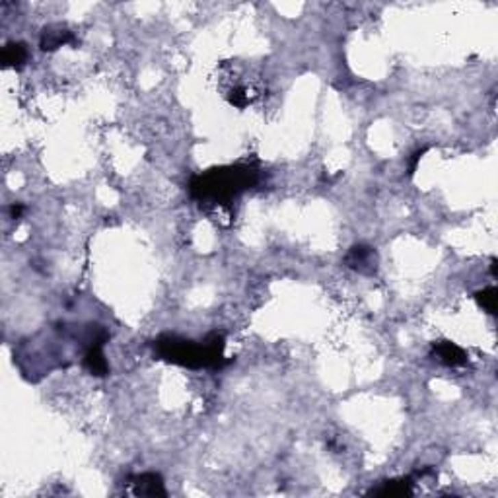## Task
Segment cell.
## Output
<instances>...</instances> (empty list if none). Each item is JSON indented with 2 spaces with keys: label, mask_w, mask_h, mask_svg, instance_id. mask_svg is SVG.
Segmentation results:
<instances>
[{
  "label": "cell",
  "mask_w": 498,
  "mask_h": 498,
  "mask_svg": "<svg viewBox=\"0 0 498 498\" xmlns=\"http://www.w3.org/2000/svg\"><path fill=\"white\" fill-rule=\"evenodd\" d=\"M154 351L162 360L191 370H220L228 364L224 358V335L219 331L210 333L201 345L177 335H162L154 340Z\"/></svg>",
  "instance_id": "cell-1"
},
{
  "label": "cell",
  "mask_w": 498,
  "mask_h": 498,
  "mask_svg": "<svg viewBox=\"0 0 498 498\" xmlns=\"http://www.w3.org/2000/svg\"><path fill=\"white\" fill-rule=\"evenodd\" d=\"M259 179V173L251 166H226L195 175L189 183V193L201 203L226 205L238 195L251 189Z\"/></svg>",
  "instance_id": "cell-2"
},
{
  "label": "cell",
  "mask_w": 498,
  "mask_h": 498,
  "mask_svg": "<svg viewBox=\"0 0 498 498\" xmlns=\"http://www.w3.org/2000/svg\"><path fill=\"white\" fill-rule=\"evenodd\" d=\"M345 263L347 267L354 269L358 273H364V275H372L376 273V251L370 247V245H353L351 251L345 257Z\"/></svg>",
  "instance_id": "cell-3"
},
{
  "label": "cell",
  "mask_w": 498,
  "mask_h": 498,
  "mask_svg": "<svg viewBox=\"0 0 498 498\" xmlns=\"http://www.w3.org/2000/svg\"><path fill=\"white\" fill-rule=\"evenodd\" d=\"M129 483L133 486V495L136 497H166V486H164V479L158 473H142L133 475L129 479Z\"/></svg>",
  "instance_id": "cell-4"
},
{
  "label": "cell",
  "mask_w": 498,
  "mask_h": 498,
  "mask_svg": "<svg viewBox=\"0 0 498 498\" xmlns=\"http://www.w3.org/2000/svg\"><path fill=\"white\" fill-rule=\"evenodd\" d=\"M432 354L436 356L442 364L450 366V368H460V366L467 364V354H465V351H463L462 347L450 343V340L434 343L432 345Z\"/></svg>",
  "instance_id": "cell-5"
},
{
  "label": "cell",
  "mask_w": 498,
  "mask_h": 498,
  "mask_svg": "<svg viewBox=\"0 0 498 498\" xmlns=\"http://www.w3.org/2000/svg\"><path fill=\"white\" fill-rule=\"evenodd\" d=\"M74 34L64 27L61 24H53L47 25L41 34V39H39V47L43 51H55V49L62 47V45H69V43H74Z\"/></svg>",
  "instance_id": "cell-6"
},
{
  "label": "cell",
  "mask_w": 498,
  "mask_h": 498,
  "mask_svg": "<svg viewBox=\"0 0 498 498\" xmlns=\"http://www.w3.org/2000/svg\"><path fill=\"white\" fill-rule=\"evenodd\" d=\"M101 349H103V347H90V349L86 351L84 358H82L84 368L90 372V374H94V376H105V374L110 372V364H108L105 354H103Z\"/></svg>",
  "instance_id": "cell-7"
},
{
  "label": "cell",
  "mask_w": 498,
  "mask_h": 498,
  "mask_svg": "<svg viewBox=\"0 0 498 498\" xmlns=\"http://www.w3.org/2000/svg\"><path fill=\"white\" fill-rule=\"evenodd\" d=\"M413 493V477H403V479H391L386 481L379 488H374L370 495L377 497H403Z\"/></svg>",
  "instance_id": "cell-8"
},
{
  "label": "cell",
  "mask_w": 498,
  "mask_h": 498,
  "mask_svg": "<svg viewBox=\"0 0 498 498\" xmlns=\"http://www.w3.org/2000/svg\"><path fill=\"white\" fill-rule=\"evenodd\" d=\"M27 57H29L27 47H25L24 43H20V41L8 43V45L4 47V51H2V62H4V66H12V69L24 66V62L27 61Z\"/></svg>",
  "instance_id": "cell-9"
},
{
  "label": "cell",
  "mask_w": 498,
  "mask_h": 498,
  "mask_svg": "<svg viewBox=\"0 0 498 498\" xmlns=\"http://www.w3.org/2000/svg\"><path fill=\"white\" fill-rule=\"evenodd\" d=\"M475 300H477V304L481 306L483 310H486L490 316L497 314V288H495V286H488V288L475 292Z\"/></svg>",
  "instance_id": "cell-10"
},
{
  "label": "cell",
  "mask_w": 498,
  "mask_h": 498,
  "mask_svg": "<svg viewBox=\"0 0 498 498\" xmlns=\"http://www.w3.org/2000/svg\"><path fill=\"white\" fill-rule=\"evenodd\" d=\"M426 152V148H423V150H416L413 154V160H411V164H409V175H413L414 170H416V164H419V160H421V156L425 154Z\"/></svg>",
  "instance_id": "cell-11"
},
{
  "label": "cell",
  "mask_w": 498,
  "mask_h": 498,
  "mask_svg": "<svg viewBox=\"0 0 498 498\" xmlns=\"http://www.w3.org/2000/svg\"><path fill=\"white\" fill-rule=\"evenodd\" d=\"M24 210H25L24 205L16 203V205H12V207H10V216H12V219H20V216L24 214Z\"/></svg>",
  "instance_id": "cell-12"
},
{
  "label": "cell",
  "mask_w": 498,
  "mask_h": 498,
  "mask_svg": "<svg viewBox=\"0 0 498 498\" xmlns=\"http://www.w3.org/2000/svg\"><path fill=\"white\" fill-rule=\"evenodd\" d=\"M497 263H498L497 259L490 261V273H493V277H497Z\"/></svg>",
  "instance_id": "cell-13"
}]
</instances>
